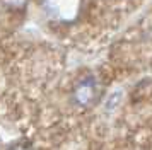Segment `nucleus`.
Listing matches in <instances>:
<instances>
[{
    "label": "nucleus",
    "mask_w": 152,
    "mask_h": 150,
    "mask_svg": "<svg viewBox=\"0 0 152 150\" xmlns=\"http://www.w3.org/2000/svg\"><path fill=\"white\" fill-rule=\"evenodd\" d=\"M43 12L56 22H72L82 10V0H39Z\"/></svg>",
    "instance_id": "f257e3e1"
},
{
    "label": "nucleus",
    "mask_w": 152,
    "mask_h": 150,
    "mask_svg": "<svg viewBox=\"0 0 152 150\" xmlns=\"http://www.w3.org/2000/svg\"><path fill=\"white\" fill-rule=\"evenodd\" d=\"M99 94H101V89H99L97 80L94 77H86L74 85L72 101L79 108H91L92 104H96Z\"/></svg>",
    "instance_id": "f03ea898"
},
{
    "label": "nucleus",
    "mask_w": 152,
    "mask_h": 150,
    "mask_svg": "<svg viewBox=\"0 0 152 150\" xmlns=\"http://www.w3.org/2000/svg\"><path fill=\"white\" fill-rule=\"evenodd\" d=\"M2 2L9 10H17V12H22L28 5V0H2Z\"/></svg>",
    "instance_id": "7ed1b4c3"
},
{
    "label": "nucleus",
    "mask_w": 152,
    "mask_h": 150,
    "mask_svg": "<svg viewBox=\"0 0 152 150\" xmlns=\"http://www.w3.org/2000/svg\"><path fill=\"white\" fill-rule=\"evenodd\" d=\"M10 150H33L31 147H29L28 143H17L15 147H12Z\"/></svg>",
    "instance_id": "20e7f679"
}]
</instances>
